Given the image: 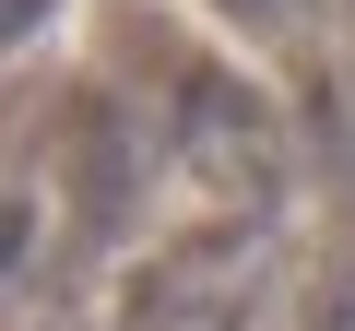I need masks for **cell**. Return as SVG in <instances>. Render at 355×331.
<instances>
[]
</instances>
